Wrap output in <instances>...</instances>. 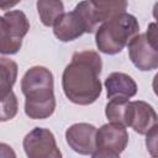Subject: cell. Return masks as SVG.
Here are the masks:
<instances>
[{"label": "cell", "instance_id": "5", "mask_svg": "<svg viewBox=\"0 0 158 158\" xmlns=\"http://www.w3.org/2000/svg\"><path fill=\"white\" fill-rule=\"evenodd\" d=\"M28 30V19L21 10L6 11L0 16V54H16Z\"/></svg>", "mask_w": 158, "mask_h": 158}, {"label": "cell", "instance_id": "3", "mask_svg": "<svg viewBox=\"0 0 158 158\" xmlns=\"http://www.w3.org/2000/svg\"><path fill=\"white\" fill-rule=\"evenodd\" d=\"M137 33H139L138 20L125 11L101 22L95 30V44L100 52L114 56L120 53Z\"/></svg>", "mask_w": 158, "mask_h": 158}, {"label": "cell", "instance_id": "10", "mask_svg": "<svg viewBox=\"0 0 158 158\" xmlns=\"http://www.w3.org/2000/svg\"><path fill=\"white\" fill-rule=\"evenodd\" d=\"M53 33L60 42H70L84 33H89L84 17L75 9L70 12H63L53 23Z\"/></svg>", "mask_w": 158, "mask_h": 158}, {"label": "cell", "instance_id": "9", "mask_svg": "<svg viewBox=\"0 0 158 158\" xmlns=\"http://www.w3.org/2000/svg\"><path fill=\"white\" fill-rule=\"evenodd\" d=\"M95 135L96 127L94 125L78 122L67 128L65 141L74 152L83 156H91L95 149Z\"/></svg>", "mask_w": 158, "mask_h": 158}, {"label": "cell", "instance_id": "14", "mask_svg": "<svg viewBox=\"0 0 158 158\" xmlns=\"http://www.w3.org/2000/svg\"><path fill=\"white\" fill-rule=\"evenodd\" d=\"M36 7L41 22L47 27L53 26L56 20L64 12L62 0H37Z\"/></svg>", "mask_w": 158, "mask_h": 158}, {"label": "cell", "instance_id": "12", "mask_svg": "<svg viewBox=\"0 0 158 158\" xmlns=\"http://www.w3.org/2000/svg\"><path fill=\"white\" fill-rule=\"evenodd\" d=\"M17 63L0 56V101L9 98L14 91L12 86L17 79Z\"/></svg>", "mask_w": 158, "mask_h": 158}, {"label": "cell", "instance_id": "16", "mask_svg": "<svg viewBox=\"0 0 158 158\" xmlns=\"http://www.w3.org/2000/svg\"><path fill=\"white\" fill-rule=\"evenodd\" d=\"M17 111H19V101L15 93H12L9 98L0 101V122H6L12 120L17 115Z\"/></svg>", "mask_w": 158, "mask_h": 158}, {"label": "cell", "instance_id": "15", "mask_svg": "<svg viewBox=\"0 0 158 158\" xmlns=\"http://www.w3.org/2000/svg\"><path fill=\"white\" fill-rule=\"evenodd\" d=\"M130 99L114 98L109 99V102L105 106V115L110 122H117L126 126V114Z\"/></svg>", "mask_w": 158, "mask_h": 158}, {"label": "cell", "instance_id": "2", "mask_svg": "<svg viewBox=\"0 0 158 158\" xmlns=\"http://www.w3.org/2000/svg\"><path fill=\"white\" fill-rule=\"evenodd\" d=\"M25 95V114L32 120H44L56 110L54 79L52 72L42 65H33L21 79Z\"/></svg>", "mask_w": 158, "mask_h": 158}, {"label": "cell", "instance_id": "4", "mask_svg": "<svg viewBox=\"0 0 158 158\" xmlns=\"http://www.w3.org/2000/svg\"><path fill=\"white\" fill-rule=\"evenodd\" d=\"M157 38V25L152 22L148 25L146 33H137L128 42V57L137 69L149 72L158 68Z\"/></svg>", "mask_w": 158, "mask_h": 158}, {"label": "cell", "instance_id": "17", "mask_svg": "<svg viewBox=\"0 0 158 158\" xmlns=\"http://www.w3.org/2000/svg\"><path fill=\"white\" fill-rule=\"evenodd\" d=\"M157 136H158V125H156L151 131L146 133V146L152 156H157Z\"/></svg>", "mask_w": 158, "mask_h": 158}, {"label": "cell", "instance_id": "1", "mask_svg": "<svg viewBox=\"0 0 158 158\" xmlns=\"http://www.w3.org/2000/svg\"><path fill=\"white\" fill-rule=\"evenodd\" d=\"M101 70L102 60L98 52L85 49L73 53L62 75V88L68 100L83 106L95 102L101 94Z\"/></svg>", "mask_w": 158, "mask_h": 158}, {"label": "cell", "instance_id": "13", "mask_svg": "<svg viewBox=\"0 0 158 158\" xmlns=\"http://www.w3.org/2000/svg\"><path fill=\"white\" fill-rule=\"evenodd\" d=\"M89 2L94 10L98 23L125 12L127 9V0H89Z\"/></svg>", "mask_w": 158, "mask_h": 158}, {"label": "cell", "instance_id": "7", "mask_svg": "<svg viewBox=\"0 0 158 158\" xmlns=\"http://www.w3.org/2000/svg\"><path fill=\"white\" fill-rule=\"evenodd\" d=\"M22 147L30 158H60L56 137L52 131L43 127H35L22 141Z\"/></svg>", "mask_w": 158, "mask_h": 158}, {"label": "cell", "instance_id": "19", "mask_svg": "<svg viewBox=\"0 0 158 158\" xmlns=\"http://www.w3.org/2000/svg\"><path fill=\"white\" fill-rule=\"evenodd\" d=\"M20 1L21 0H0V10H10Z\"/></svg>", "mask_w": 158, "mask_h": 158}, {"label": "cell", "instance_id": "11", "mask_svg": "<svg viewBox=\"0 0 158 158\" xmlns=\"http://www.w3.org/2000/svg\"><path fill=\"white\" fill-rule=\"evenodd\" d=\"M107 99H130L137 94V84L132 77L122 72H114L105 79Z\"/></svg>", "mask_w": 158, "mask_h": 158}, {"label": "cell", "instance_id": "8", "mask_svg": "<svg viewBox=\"0 0 158 158\" xmlns=\"http://www.w3.org/2000/svg\"><path fill=\"white\" fill-rule=\"evenodd\" d=\"M157 114L153 106L143 100L128 101L126 127H132L138 135H146L157 125Z\"/></svg>", "mask_w": 158, "mask_h": 158}, {"label": "cell", "instance_id": "18", "mask_svg": "<svg viewBox=\"0 0 158 158\" xmlns=\"http://www.w3.org/2000/svg\"><path fill=\"white\" fill-rule=\"evenodd\" d=\"M0 157H4V158H10V157L11 158H15L16 157V153L11 148V146L0 142Z\"/></svg>", "mask_w": 158, "mask_h": 158}, {"label": "cell", "instance_id": "6", "mask_svg": "<svg viewBox=\"0 0 158 158\" xmlns=\"http://www.w3.org/2000/svg\"><path fill=\"white\" fill-rule=\"evenodd\" d=\"M128 143L126 126L117 122H109L96 130L94 158H118Z\"/></svg>", "mask_w": 158, "mask_h": 158}]
</instances>
